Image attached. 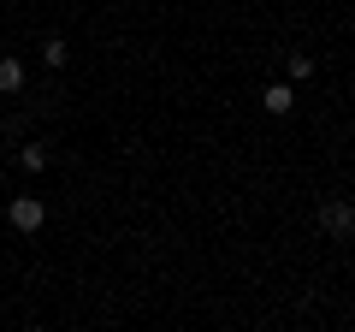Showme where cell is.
<instances>
[{
	"label": "cell",
	"mask_w": 355,
	"mask_h": 332,
	"mask_svg": "<svg viewBox=\"0 0 355 332\" xmlns=\"http://www.w3.org/2000/svg\"><path fill=\"white\" fill-rule=\"evenodd\" d=\"M355 226V214H349V202H326L320 208V231H331V238H343V231Z\"/></svg>",
	"instance_id": "cell-1"
},
{
	"label": "cell",
	"mask_w": 355,
	"mask_h": 332,
	"mask_svg": "<svg viewBox=\"0 0 355 332\" xmlns=\"http://www.w3.org/2000/svg\"><path fill=\"white\" fill-rule=\"evenodd\" d=\"M261 101H266V113H291V101H296V95L284 90V83H272V90H266Z\"/></svg>",
	"instance_id": "cell-3"
},
{
	"label": "cell",
	"mask_w": 355,
	"mask_h": 332,
	"mask_svg": "<svg viewBox=\"0 0 355 332\" xmlns=\"http://www.w3.org/2000/svg\"><path fill=\"white\" fill-rule=\"evenodd\" d=\"M42 219H48V214H42L36 196H18V202H12V226H18V231H36Z\"/></svg>",
	"instance_id": "cell-2"
},
{
	"label": "cell",
	"mask_w": 355,
	"mask_h": 332,
	"mask_svg": "<svg viewBox=\"0 0 355 332\" xmlns=\"http://www.w3.org/2000/svg\"><path fill=\"white\" fill-rule=\"evenodd\" d=\"M18 83H24V65H18V60H0V90L12 95Z\"/></svg>",
	"instance_id": "cell-4"
},
{
	"label": "cell",
	"mask_w": 355,
	"mask_h": 332,
	"mask_svg": "<svg viewBox=\"0 0 355 332\" xmlns=\"http://www.w3.org/2000/svg\"><path fill=\"white\" fill-rule=\"evenodd\" d=\"M24 166H30V172H36V166H48V149H42V142H30V149H24Z\"/></svg>",
	"instance_id": "cell-5"
}]
</instances>
